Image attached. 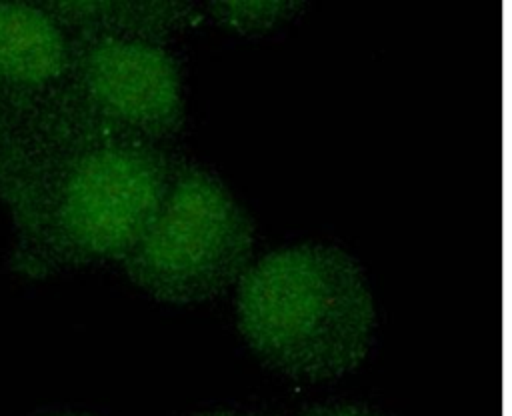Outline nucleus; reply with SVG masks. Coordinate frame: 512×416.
<instances>
[{
  "instance_id": "nucleus-1",
  "label": "nucleus",
  "mask_w": 512,
  "mask_h": 416,
  "mask_svg": "<svg viewBox=\"0 0 512 416\" xmlns=\"http://www.w3.org/2000/svg\"><path fill=\"white\" fill-rule=\"evenodd\" d=\"M176 160L168 146L140 138L14 142L0 166L10 268L40 280L122 262L156 214Z\"/></svg>"
},
{
  "instance_id": "nucleus-2",
  "label": "nucleus",
  "mask_w": 512,
  "mask_h": 416,
  "mask_svg": "<svg viewBox=\"0 0 512 416\" xmlns=\"http://www.w3.org/2000/svg\"><path fill=\"white\" fill-rule=\"evenodd\" d=\"M236 326L268 368L296 380H332L370 352L376 308L362 266L324 242L276 248L236 286Z\"/></svg>"
},
{
  "instance_id": "nucleus-3",
  "label": "nucleus",
  "mask_w": 512,
  "mask_h": 416,
  "mask_svg": "<svg viewBox=\"0 0 512 416\" xmlns=\"http://www.w3.org/2000/svg\"><path fill=\"white\" fill-rule=\"evenodd\" d=\"M184 118L182 70L164 44L74 38L66 82L20 128V140L140 138L168 146Z\"/></svg>"
},
{
  "instance_id": "nucleus-4",
  "label": "nucleus",
  "mask_w": 512,
  "mask_h": 416,
  "mask_svg": "<svg viewBox=\"0 0 512 416\" xmlns=\"http://www.w3.org/2000/svg\"><path fill=\"white\" fill-rule=\"evenodd\" d=\"M252 250L254 222L238 198L216 174L178 158L156 214L120 264L154 300L198 304L236 288Z\"/></svg>"
},
{
  "instance_id": "nucleus-5",
  "label": "nucleus",
  "mask_w": 512,
  "mask_h": 416,
  "mask_svg": "<svg viewBox=\"0 0 512 416\" xmlns=\"http://www.w3.org/2000/svg\"><path fill=\"white\" fill-rule=\"evenodd\" d=\"M74 38L44 2H0V126L20 130L66 82Z\"/></svg>"
},
{
  "instance_id": "nucleus-6",
  "label": "nucleus",
  "mask_w": 512,
  "mask_h": 416,
  "mask_svg": "<svg viewBox=\"0 0 512 416\" xmlns=\"http://www.w3.org/2000/svg\"><path fill=\"white\" fill-rule=\"evenodd\" d=\"M72 38H120L164 44L204 20L190 2H44Z\"/></svg>"
},
{
  "instance_id": "nucleus-7",
  "label": "nucleus",
  "mask_w": 512,
  "mask_h": 416,
  "mask_svg": "<svg viewBox=\"0 0 512 416\" xmlns=\"http://www.w3.org/2000/svg\"><path fill=\"white\" fill-rule=\"evenodd\" d=\"M204 16L212 18L220 28L240 36H262L286 24L302 10V2L292 0H252V2H206Z\"/></svg>"
},
{
  "instance_id": "nucleus-8",
  "label": "nucleus",
  "mask_w": 512,
  "mask_h": 416,
  "mask_svg": "<svg viewBox=\"0 0 512 416\" xmlns=\"http://www.w3.org/2000/svg\"><path fill=\"white\" fill-rule=\"evenodd\" d=\"M298 416H378L376 412L358 406V404H346V402H332V404H318L308 410H304Z\"/></svg>"
},
{
  "instance_id": "nucleus-9",
  "label": "nucleus",
  "mask_w": 512,
  "mask_h": 416,
  "mask_svg": "<svg viewBox=\"0 0 512 416\" xmlns=\"http://www.w3.org/2000/svg\"><path fill=\"white\" fill-rule=\"evenodd\" d=\"M16 136H18V132H16V130H10V128L0 126V164H2V160L6 158V154H8L10 146L14 144Z\"/></svg>"
},
{
  "instance_id": "nucleus-10",
  "label": "nucleus",
  "mask_w": 512,
  "mask_h": 416,
  "mask_svg": "<svg viewBox=\"0 0 512 416\" xmlns=\"http://www.w3.org/2000/svg\"><path fill=\"white\" fill-rule=\"evenodd\" d=\"M198 416H256V414H248V412H236V410H214V412H204Z\"/></svg>"
},
{
  "instance_id": "nucleus-11",
  "label": "nucleus",
  "mask_w": 512,
  "mask_h": 416,
  "mask_svg": "<svg viewBox=\"0 0 512 416\" xmlns=\"http://www.w3.org/2000/svg\"><path fill=\"white\" fill-rule=\"evenodd\" d=\"M50 416H90V414H80V412H58V414H50Z\"/></svg>"
}]
</instances>
